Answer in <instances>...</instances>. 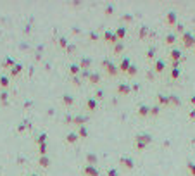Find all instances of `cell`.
I'll return each instance as SVG.
<instances>
[{
  "instance_id": "obj_20",
  "label": "cell",
  "mask_w": 195,
  "mask_h": 176,
  "mask_svg": "<svg viewBox=\"0 0 195 176\" xmlns=\"http://www.w3.org/2000/svg\"><path fill=\"white\" fill-rule=\"evenodd\" d=\"M73 121H74V124H78V126H85V124H87V118H85V116H76Z\"/></svg>"
},
{
  "instance_id": "obj_16",
  "label": "cell",
  "mask_w": 195,
  "mask_h": 176,
  "mask_svg": "<svg viewBox=\"0 0 195 176\" xmlns=\"http://www.w3.org/2000/svg\"><path fill=\"white\" fill-rule=\"evenodd\" d=\"M157 102H159L160 106H169V95H162V93H159V95H157Z\"/></svg>"
},
{
  "instance_id": "obj_11",
  "label": "cell",
  "mask_w": 195,
  "mask_h": 176,
  "mask_svg": "<svg viewBox=\"0 0 195 176\" xmlns=\"http://www.w3.org/2000/svg\"><path fill=\"white\" fill-rule=\"evenodd\" d=\"M164 69H166V62L162 59H156L154 61V71L156 73H164Z\"/></svg>"
},
{
  "instance_id": "obj_12",
  "label": "cell",
  "mask_w": 195,
  "mask_h": 176,
  "mask_svg": "<svg viewBox=\"0 0 195 176\" xmlns=\"http://www.w3.org/2000/svg\"><path fill=\"white\" fill-rule=\"evenodd\" d=\"M114 33H116L117 40L121 42V40L126 36V33H128V28H126V26H119V28H116V30H114Z\"/></svg>"
},
{
  "instance_id": "obj_38",
  "label": "cell",
  "mask_w": 195,
  "mask_h": 176,
  "mask_svg": "<svg viewBox=\"0 0 195 176\" xmlns=\"http://www.w3.org/2000/svg\"><path fill=\"white\" fill-rule=\"evenodd\" d=\"M190 104H192V106H195V95H192V97H190Z\"/></svg>"
},
{
  "instance_id": "obj_7",
  "label": "cell",
  "mask_w": 195,
  "mask_h": 176,
  "mask_svg": "<svg viewBox=\"0 0 195 176\" xmlns=\"http://www.w3.org/2000/svg\"><path fill=\"white\" fill-rule=\"evenodd\" d=\"M164 21H166V24H168V26H176V22H178V14L171 10V12L166 14Z\"/></svg>"
},
{
  "instance_id": "obj_27",
  "label": "cell",
  "mask_w": 195,
  "mask_h": 176,
  "mask_svg": "<svg viewBox=\"0 0 195 176\" xmlns=\"http://www.w3.org/2000/svg\"><path fill=\"white\" fill-rule=\"evenodd\" d=\"M105 176H119V171H117L116 167H109L107 171H105Z\"/></svg>"
},
{
  "instance_id": "obj_29",
  "label": "cell",
  "mask_w": 195,
  "mask_h": 176,
  "mask_svg": "<svg viewBox=\"0 0 195 176\" xmlns=\"http://www.w3.org/2000/svg\"><path fill=\"white\" fill-rule=\"evenodd\" d=\"M159 112H160V107L159 106H154V107H150V112H148V116H159Z\"/></svg>"
},
{
  "instance_id": "obj_10",
  "label": "cell",
  "mask_w": 195,
  "mask_h": 176,
  "mask_svg": "<svg viewBox=\"0 0 195 176\" xmlns=\"http://www.w3.org/2000/svg\"><path fill=\"white\" fill-rule=\"evenodd\" d=\"M116 92L119 93V95H128V93H131V86H130V83H119L117 85V88H116Z\"/></svg>"
},
{
  "instance_id": "obj_14",
  "label": "cell",
  "mask_w": 195,
  "mask_h": 176,
  "mask_svg": "<svg viewBox=\"0 0 195 176\" xmlns=\"http://www.w3.org/2000/svg\"><path fill=\"white\" fill-rule=\"evenodd\" d=\"M148 112H150V107L145 106V104H142V106L138 107V116H140V118H145V116H148Z\"/></svg>"
},
{
  "instance_id": "obj_28",
  "label": "cell",
  "mask_w": 195,
  "mask_h": 176,
  "mask_svg": "<svg viewBox=\"0 0 195 176\" xmlns=\"http://www.w3.org/2000/svg\"><path fill=\"white\" fill-rule=\"evenodd\" d=\"M136 73H138V67H136V66H133V64L130 66V69L126 71V74H128V76H135Z\"/></svg>"
},
{
  "instance_id": "obj_5",
  "label": "cell",
  "mask_w": 195,
  "mask_h": 176,
  "mask_svg": "<svg viewBox=\"0 0 195 176\" xmlns=\"http://www.w3.org/2000/svg\"><path fill=\"white\" fill-rule=\"evenodd\" d=\"M119 164H121V166L124 167V169H128V171L135 167V161H133V157H128V155H123V157L119 159Z\"/></svg>"
},
{
  "instance_id": "obj_40",
  "label": "cell",
  "mask_w": 195,
  "mask_h": 176,
  "mask_svg": "<svg viewBox=\"0 0 195 176\" xmlns=\"http://www.w3.org/2000/svg\"><path fill=\"white\" fill-rule=\"evenodd\" d=\"M193 35H195V33H193Z\"/></svg>"
},
{
  "instance_id": "obj_15",
  "label": "cell",
  "mask_w": 195,
  "mask_h": 176,
  "mask_svg": "<svg viewBox=\"0 0 195 176\" xmlns=\"http://www.w3.org/2000/svg\"><path fill=\"white\" fill-rule=\"evenodd\" d=\"M164 42L168 45H173V43H176V42H178V36L174 35V33H168V35H166V38H164Z\"/></svg>"
},
{
  "instance_id": "obj_18",
  "label": "cell",
  "mask_w": 195,
  "mask_h": 176,
  "mask_svg": "<svg viewBox=\"0 0 195 176\" xmlns=\"http://www.w3.org/2000/svg\"><path fill=\"white\" fill-rule=\"evenodd\" d=\"M180 74H181V69H178V67H171V71H169L171 79H178V78H180Z\"/></svg>"
},
{
  "instance_id": "obj_39",
  "label": "cell",
  "mask_w": 195,
  "mask_h": 176,
  "mask_svg": "<svg viewBox=\"0 0 195 176\" xmlns=\"http://www.w3.org/2000/svg\"><path fill=\"white\" fill-rule=\"evenodd\" d=\"M190 119H195V109L190 110Z\"/></svg>"
},
{
  "instance_id": "obj_30",
  "label": "cell",
  "mask_w": 195,
  "mask_h": 176,
  "mask_svg": "<svg viewBox=\"0 0 195 176\" xmlns=\"http://www.w3.org/2000/svg\"><path fill=\"white\" fill-rule=\"evenodd\" d=\"M174 28H176V33H180V35H183V33H185V26H183V24H181V22H176V26H174Z\"/></svg>"
},
{
  "instance_id": "obj_35",
  "label": "cell",
  "mask_w": 195,
  "mask_h": 176,
  "mask_svg": "<svg viewBox=\"0 0 195 176\" xmlns=\"http://www.w3.org/2000/svg\"><path fill=\"white\" fill-rule=\"evenodd\" d=\"M186 167H188V173H190L192 176H195V164L193 162H188V166H186Z\"/></svg>"
},
{
  "instance_id": "obj_23",
  "label": "cell",
  "mask_w": 195,
  "mask_h": 176,
  "mask_svg": "<svg viewBox=\"0 0 195 176\" xmlns=\"http://www.w3.org/2000/svg\"><path fill=\"white\" fill-rule=\"evenodd\" d=\"M156 52H157V50H156V47L152 45V47H148L147 54H145V57H147V59H154V57H156Z\"/></svg>"
},
{
  "instance_id": "obj_9",
  "label": "cell",
  "mask_w": 195,
  "mask_h": 176,
  "mask_svg": "<svg viewBox=\"0 0 195 176\" xmlns=\"http://www.w3.org/2000/svg\"><path fill=\"white\" fill-rule=\"evenodd\" d=\"M130 66H131V59L130 57H123L121 62H119V66H117V69H119V73H124L126 74V71L130 69Z\"/></svg>"
},
{
  "instance_id": "obj_25",
  "label": "cell",
  "mask_w": 195,
  "mask_h": 176,
  "mask_svg": "<svg viewBox=\"0 0 195 176\" xmlns=\"http://www.w3.org/2000/svg\"><path fill=\"white\" fill-rule=\"evenodd\" d=\"M147 35H148V26H142V28L138 30V36L143 40V38H145Z\"/></svg>"
},
{
  "instance_id": "obj_4",
  "label": "cell",
  "mask_w": 195,
  "mask_h": 176,
  "mask_svg": "<svg viewBox=\"0 0 195 176\" xmlns=\"http://www.w3.org/2000/svg\"><path fill=\"white\" fill-rule=\"evenodd\" d=\"M169 61L171 62H183V52L180 49L169 50Z\"/></svg>"
},
{
  "instance_id": "obj_22",
  "label": "cell",
  "mask_w": 195,
  "mask_h": 176,
  "mask_svg": "<svg viewBox=\"0 0 195 176\" xmlns=\"http://www.w3.org/2000/svg\"><path fill=\"white\" fill-rule=\"evenodd\" d=\"M76 140H78V133H67V137H66L67 143H74Z\"/></svg>"
},
{
  "instance_id": "obj_34",
  "label": "cell",
  "mask_w": 195,
  "mask_h": 176,
  "mask_svg": "<svg viewBox=\"0 0 195 176\" xmlns=\"http://www.w3.org/2000/svg\"><path fill=\"white\" fill-rule=\"evenodd\" d=\"M93 98H95V100H99V98L102 100V98H104V90H97V92H95V97H93Z\"/></svg>"
},
{
  "instance_id": "obj_17",
  "label": "cell",
  "mask_w": 195,
  "mask_h": 176,
  "mask_svg": "<svg viewBox=\"0 0 195 176\" xmlns=\"http://www.w3.org/2000/svg\"><path fill=\"white\" fill-rule=\"evenodd\" d=\"M88 81H90L91 85H99L100 83V74L99 73H91L90 78H88Z\"/></svg>"
},
{
  "instance_id": "obj_6",
  "label": "cell",
  "mask_w": 195,
  "mask_h": 176,
  "mask_svg": "<svg viewBox=\"0 0 195 176\" xmlns=\"http://www.w3.org/2000/svg\"><path fill=\"white\" fill-rule=\"evenodd\" d=\"M83 174L85 176H100V171L97 169L95 166H91V164H85V167H83Z\"/></svg>"
},
{
  "instance_id": "obj_3",
  "label": "cell",
  "mask_w": 195,
  "mask_h": 176,
  "mask_svg": "<svg viewBox=\"0 0 195 176\" xmlns=\"http://www.w3.org/2000/svg\"><path fill=\"white\" fill-rule=\"evenodd\" d=\"M102 67L105 69V73H107L109 76H116L117 73H119V69H117V66L114 64L112 61H109V59H105L104 62H102Z\"/></svg>"
},
{
  "instance_id": "obj_2",
  "label": "cell",
  "mask_w": 195,
  "mask_h": 176,
  "mask_svg": "<svg viewBox=\"0 0 195 176\" xmlns=\"http://www.w3.org/2000/svg\"><path fill=\"white\" fill-rule=\"evenodd\" d=\"M181 43L185 45L186 49L195 47V35L192 33V31H185V33L181 35Z\"/></svg>"
},
{
  "instance_id": "obj_36",
  "label": "cell",
  "mask_w": 195,
  "mask_h": 176,
  "mask_svg": "<svg viewBox=\"0 0 195 176\" xmlns=\"http://www.w3.org/2000/svg\"><path fill=\"white\" fill-rule=\"evenodd\" d=\"M123 21H126V22H133V16H131V14H124V16H123Z\"/></svg>"
},
{
  "instance_id": "obj_19",
  "label": "cell",
  "mask_w": 195,
  "mask_h": 176,
  "mask_svg": "<svg viewBox=\"0 0 195 176\" xmlns=\"http://www.w3.org/2000/svg\"><path fill=\"white\" fill-rule=\"evenodd\" d=\"M90 66H91V59H81V64H79V67H81L83 71H87V69H90Z\"/></svg>"
},
{
  "instance_id": "obj_31",
  "label": "cell",
  "mask_w": 195,
  "mask_h": 176,
  "mask_svg": "<svg viewBox=\"0 0 195 176\" xmlns=\"http://www.w3.org/2000/svg\"><path fill=\"white\" fill-rule=\"evenodd\" d=\"M114 10H116V7H114L112 4H109L107 7H105V14H107V16H111V14H112Z\"/></svg>"
},
{
  "instance_id": "obj_37",
  "label": "cell",
  "mask_w": 195,
  "mask_h": 176,
  "mask_svg": "<svg viewBox=\"0 0 195 176\" xmlns=\"http://www.w3.org/2000/svg\"><path fill=\"white\" fill-rule=\"evenodd\" d=\"M79 71H81V67H79V66H71V74H78Z\"/></svg>"
},
{
  "instance_id": "obj_26",
  "label": "cell",
  "mask_w": 195,
  "mask_h": 176,
  "mask_svg": "<svg viewBox=\"0 0 195 176\" xmlns=\"http://www.w3.org/2000/svg\"><path fill=\"white\" fill-rule=\"evenodd\" d=\"M78 137H81V138H87V137H88V130H87V126H79Z\"/></svg>"
},
{
  "instance_id": "obj_1",
  "label": "cell",
  "mask_w": 195,
  "mask_h": 176,
  "mask_svg": "<svg viewBox=\"0 0 195 176\" xmlns=\"http://www.w3.org/2000/svg\"><path fill=\"white\" fill-rule=\"evenodd\" d=\"M148 143H152V135L150 133H138V135L135 137V149L145 150Z\"/></svg>"
},
{
  "instance_id": "obj_21",
  "label": "cell",
  "mask_w": 195,
  "mask_h": 176,
  "mask_svg": "<svg viewBox=\"0 0 195 176\" xmlns=\"http://www.w3.org/2000/svg\"><path fill=\"white\" fill-rule=\"evenodd\" d=\"M181 100L178 98V95H169V106H180Z\"/></svg>"
},
{
  "instance_id": "obj_33",
  "label": "cell",
  "mask_w": 195,
  "mask_h": 176,
  "mask_svg": "<svg viewBox=\"0 0 195 176\" xmlns=\"http://www.w3.org/2000/svg\"><path fill=\"white\" fill-rule=\"evenodd\" d=\"M88 161H90V164H91V166H95V162H97V155L95 154H88Z\"/></svg>"
},
{
  "instance_id": "obj_13",
  "label": "cell",
  "mask_w": 195,
  "mask_h": 176,
  "mask_svg": "<svg viewBox=\"0 0 195 176\" xmlns=\"http://www.w3.org/2000/svg\"><path fill=\"white\" fill-rule=\"evenodd\" d=\"M85 106H87L88 110L93 112V110H97V106H99V104H97V100L93 97H90V98H87V104H85Z\"/></svg>"
},
{
  "instance_id": "obj_24",
  "label": "cell",
  "mask_w": 195,
  "mask_h": 176,
  "mask_svg": "<svg viewBox=\"0 0 195 176\" xmlns=\"http://www.w3.org/2000/svg\"><path fill=\"white\" fill-rule=\"evenodd\" d=\"M123 50H124V43H123V42H117V43H114V54H121Z\"/></svg>"
},
{
  "instance_id": "obj_8",
  "label": "cell",
  "mask_w": 195,
  "mask_h": 176,
  "mask_svg": "<svg viewBox=\"0 0 195 176\" xmlns=\"http://www.w3.org/2000/svg\"><path fill=\"white\" fill-rule=\"evenodd\" d=\"M104 40L107 42V43H111V45H114V43H117V42H119V40H117V36H116V33H114V31H111V30L104 31Z\"/></svg>"
},
{
  "instance_id": "obj_32",
  "label": "cell",
  "mask_w": 195,
  "mask_h": 176,
  "mask_svg": "<svg viewBox=\"0 0 195 176\" xmlns=\"http://www.w3.org/2000/svg\"><path fill=\"white\" fill-rule=\"evenodd\" d=\"M73 102H74V98L71 97V95H64V104H66V106H71Z\"/></svg>"
}]
</instances>
